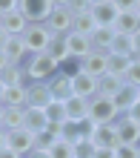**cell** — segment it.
I'll return each mask as SVG.
<instances>
[{
    "instance_id": "cell-1",
    "label": "cell",
    "mask_w": 140,
    "mask_h": 158,
    "mask_svg": "<svg viewBox=\"0 0 140 158\" xmlns=\"http://www.w3.org/2000/svg\"><path fill=\"white\" fill-rule=\"evenodd\" d=\"M20 3L23 0H12V3H6L3 9H0V35H14V38L26 35L29 20H26Z\"/></svg>"
},
{
    "instance_id": "cell-2",
    "label": "cell",
    "mask_w": 140,
    "mask_h": 158,
    "mask_svg": "<svg viewBox=\"0 0 140 158\" xmlns=\"http://www.w3.org/2000/svg\"><path fill=\"white\" fill-rule=\"evenodd\" d=\"M29 46H26L23 35L14 38V35H0V66L3 63H14V66H26L29 60Z\"/></svg>"
},
{
    "instance_id": "cell-3",
    "label": "cell",
    "mask_w": 140,
    "mask_h": 158,
    "mask_svg": "<svg viewBox=\"0 0 140 158\" xmlns=\"http://www.w3.org/2000/svg\"><path fill=\"white\" fill-rule=\"evenodd\" d=\"M26 72H29V81L34 83H49L52 78H57L60 75V63L49 58V55H32L29 60H26Z\"/></svg>"
},
{
    "instance_id": "cell-4",
    "label": "cell",
    "mask_w": 140,
    "mask_h": 158,
    "mask_svg": "<svg viewBox=\"0 0 140 158\" xmlns=\"http://www.w3.org/2000/svg\"><path fill=\"white\" fill-rule=\"evenodd\" d=\"M34 132H29V129H0V147H9V150H14L17 155L29 158L34 152Z\"/></svg>"
},
{
    "instance_id": "cell-5",
    "label": "cell",
    "mask_w": 140,
    "mask_h": 158,
    "mask_svg": "<svg viewBox=\"0 0 140 158\" xmlns=\"http://www.w3.org/2000/svg\"><path fill=\"white\" fill-rule=\"evenodd\" d=\"M72 12H74V32L77 35H86L91 38L100 26L91 15V0H72Z\"/></svg>"
},
{
    "instance_id": "cell-6",
    "label": "cell",
    "mask_w": 140,
    "mask_h": 158,
    "mask_svg": "<svg viewBox=\"0 0 140 158\" xmlns=\"http://www.w3.org/2000/svg\"><path fill=\"white\" fill-rule=\"evenodd\" d=\"M52 29V35H57V38H66V35L74 32V12H72V3H54V12L49 17V23H46Z\"/></svg>"
},
{
    "instance_id": "cell-7",
    "label": "cell",
    "mask_w": 140,
    "mask_h": 158,
    "mask_svg": "<svg viewBox=\"0 0 140 158\" xmlns=\"http://www.w3.org/2000/svg\"><path fill=\"white\" fill-rule=\"evenodd\" d=\"M89 109H91V121L100 127V124H117V118H120V109L115 106V101H111L109 95H95L89 101Z\"/></svg>"
},
{
    "instance_id": "cell-8",
    "label": "cell",
    "mask_w": 140,
    "mask_h": 158,
    "mask_svg": "<svg viewBox=\"0 0 140 158\" xmlns=\"http://www.w3.org/2000/svg\"><path fill=\"white\" fill-rule=\"evenodd\" d=\"M120 12H123V6L117 0H91V15H95L100 29H115Z\"/></svg>"
},
{
    "instance_id": "cell-9",
    "label": "cell",
    "mask_w": 140,
    "mask_h": 158,
    "mask_svg": "<svg viewBox=\"0 0 140 158\" xmlns=\"http://www.w3.org/2000/svg\"><path fill=\"white\" fill-rule=\"evenodd\" d=\"M52 29L46 23H34V26H29L26 29V35H23V40H26V46H29V55H43L46 49H49V43H52Z\"/></svg>"
},
{
    "instance_id": "cell-10",
    "label": "cell",
    "mask_w": 140,
    "mask_h": 158,
    "mask_svg": "<svg viewBox=\"0 0 140 158\" xmlns=\"http://www.w3.org/2000/svg\"><path fill=\"white\" fill-rule=\"evenodd\" d=\"M26 20H29V26L34 23H49V17L54 12V3L52 0H29V3H20Z\"/></svg>"
},
{
    "instance_id": "cell-11",
    "label": "cell",
    "mask_w": 140,
    "mask_h": 158,
    "mask_svg": "<svg viewBox=\"0 0 140 158\" xmlns=\"http://www.w3.org/2000/svg\"><path fill=\"white\" fill-rule=\"evenodd\" d=\"M91 144L97 150H117L120 147V132H117V124H100L95 127V132L89 135Z\"/></svg>"
},
{
    "instance_id": "cell-12",
    "label": "cell",
    "mask_w": 140,
    "mask_h": 158,
    "mask_svg": "<svg viewBox=\"0 0 140 158\" xmlns=\"http://www.w3.org/2000/svg\"><path fill=\"white\" fill-rule=\"evenodd\" d=\"M83 72L86 75H91V78H106L109 75V52H100V49H95L91 55H86L83 58Z\"/></svg>"
},
{
    "instance_id": "cell-13",
    "label": "cell",
    "mask_w": 140,
    "mask_h": 158,
    "mask_svg": "<svg viewBox=\"0 0 140 158\" xmlns=\"http://www.w3.org/2000/svg\"><path fill=\"white\" fill-rule=\"evenodd\" d=\"M29 72L26 66H14V63H3L0 66V86H29Z\"/></svg>"
},
{
    "instance_id": "cell-14",
    "label": "cell",
    "mask_w": 140,
    "mask_h": 158,
    "mask_svg": "<svg viewBox=\"0 0 140 158\" xmlns=\"http://www.w3.org/2000/svg\"><path fill=\"white\" fill-rule=\"evenodd\" d=\"M29 106H0V129H23Z\"/></svg>"
},
{
    "instance_id": "cell-15",
    "label": "cell",
    "mask_w": 140,
    "mask_h": 158,
    "mask_svg": "<svg viewBox=\"0 0 140 158\" xmlns=\"http://www.w3.org/2000/svg\"><path fill=\"white\" fill-rule=\"evenodd\" d=\"M72 83H74V95H77V98L91 101L95 95H100V81H97V78H91V75H86V72L74 75Z\"/></svg>"
},
{
    "instance_id": "cell-16",
    "label": "cell",
    "mask_w": 140,
    "mask_h": 158,
    "mask_svg": "<svg viewBox=\"0 0 140 158\" xmlns=\"http://www.w3.org/2000/svg\"><path fill=\"white\" fill-rule=\"evenodd\" d=\"M0 106H29V86H0Z\"/></svg>"
},
{
    "instance_id": "cell-17",
    "label": "cell",
    "mask_w": 140,
    "mask_h": 158,
    "mask_svg": "<svg viewBox=\"0 0 140 158\" xmlns=\"http://www.w3.org/2000/svg\"><path fill=\"white\" fill-rule=\"evenodd\" d=\"M54 101V95H52V86L49 83H29V106L32 109H46Z\"/></svg>"
},
{
    "instance_id": "cell-18",
    "label": "cell",
    "mask_w": 140,
    "mask_h": 158,
    "mask_svg": "<svg viewBox=\"0 0 140 158\" xmlns=\"http://www.w3.org/2000/svg\"><path fill=\"white\" fill-rule=\"evenodd\" d=\"M66 43H69V55H72L74 60H83L86 55L95 52V46H91V38H86V35H77V32L66 35Z\"/></svg>"
},
{
    "instance_id": "cell-19",
    "label": "cell",
    "mask_w": 140,
    "mask_h": 158,
    "mask_svg": "<svg viewBox=\"0 0 140 158\" xmlns=\"http://www.w3.org/2000/svg\"><path fill=\"white\" fill-rule=\"evenodd\" d=\"M117 132H120V144H134V147H140V124L132 121L129 115H120L117 118Z\"/></svg>"
},
{
    "instance_id": "cell-20",
    "label": "cell",
    "mask_w": 140,
    "mask_h": 158,
    "mask_svg": "<svg viewBox=\"0 0 140 158\" xmlns=\"http://www.w3.org/2000/svg\"><path fill=\"white\" fill-rule=\"evenodd\" d=\"M49 86H52L54 101H63V104H66V101L74 98V83H72L69 75H63V72H60L57 78H52V81H49Z\"/></svg>"
},
{
    "instance_id": "cell-21",
    "label": "cell",
    "mask_w": 140,
    "mask_h": 158,
    "mask_svg": "<svg viewBox=\"0 0 140 158\" xmlns=\"http://www.w3.org/2000/svg\"><path fill=\"white\" fill-rule=\"evenodd\" d=\"M111 101H115V106L120 109V115H126L129 109H132V106L137 104V101H140V89H134V86H129V83H126V86L120 89V92H117V95L111 98Z\"/></svg>"
},
{
    "instance_id": "cell-22",
    "label": "cell",
    "mask_w": 140,
    "mask_h": 158,
    "mask_svg": "<svg viewBox=\"0 0 140 158\" xmlns=\"http://www.w3.org/2000/svg\"><path fill=\"white\" fill-rule=\"evenodd\" d=\"M66 112H69V121L83 124V121H89L91 109H89V101L86 98H77V95H74L72 101H66Z\"/></svg>"
},
{
    "instance_id": "cell-23",
    "label": "cell",
    "mask_w": 140,
    "mask_h": 158,
    "mask_svg": "<svg viewBox=\"0 0 140 158\" xmlns=\"http://www.w3.org/2000/svg\"><path fill=\"white\" fill-rule=\"evenodd\" d=\"M26 129L29 132H34V135H40V132H46L49 129V115H46V109H26Z\"/></svg>"
},
{
    "instance_id": "cell-24",
    "label": "cell",
    "mask_w": 140,
    "mask_h": 158,
    "mask_svg": "<svg viewBox=\"0 0 140 158\" xmlns=\"http://www.w3.org/2000/svg\"><path fill=\"white\" fill-rule=\"evenodd\" d=\"M46 55H49V58H54V60L63 66V63L72 58V55H69V43H66V38H57V35H54L52 43H49V49H46Z\"/></svg>"
},
{
    "instance_id": "cell-25",
    "label": "cell",
    "mask_w": 140,
    "mask_h": 158,
    "mask_svg": "<svg viewBox=\"0 0 140 158\" xmlns=\"http://www.w3.org/2000/svg\"><path fill=\"white\" fill-rule=\"evenodd\" d=\"M132 60H134V58L109 55V75H115V78H123V81H126V72H129V66H132Z\"/></svg>"
},
{
    "instance_id": "cell-26",
    "label": "cell",
    "mask_w": 140,
    "mask_h": 158,
    "mask_svg": "<svg viewBox=\"0 0 140 158\" xmlns=\"http://www.w3.org/2000/svg\"><path fill=\"white\" fill-rule=\"evenodd\" d=\"M115 29H97L95 35H91V46L95 49H100V52H109L111 49V43H115Z\"/></svg>"
},
{
    "instance_id": "cell-27",
    "label": "cell",
    "mask_w": 140,
    "mask_h": 158,
    "mask_svg": "<svg viewBox=\"0 0 140 158\" xmlns=\"http://www.w3.org/2000/svg\"><path fill=\"white\" fill-rule=\"evenodd\" d=\"M46 115H49V124H66L69 121V112H66V104L63 101H52L46 106Z\"/></svg>"
},
{
    "instance_id": "cell-28",
    "label": "cell",
    "mask_w": 140,
    "mask_h": 158,
    "mask_svg": "<svg viewBox=\"0 0 140 158\" xmlns=\"http://www.w3.org/2000/svg\"><path fill=\"white\" fill-rule=\"evenodd\" d=\"M126 86V81L123 78H115V75H106V78H100V95H109V98H115L120 89Z\"/></svg>"
},
{
    "instance_id": "cell-29",
    "label": "cell",
    "mask_w": 140,
    "mask_h": 158,
    "mask_svg": "<svg viewBox=\"0 0 140 158\" xmlns=\"http://www.w3.org/2000/svg\"><path fill=\"white\" fill-rule=\"evenodd\" d=\"M63 138L72 144H80L83 138H86V132H83V124H74V121H66L63 124Z\"/></svg>"
},
{
    "instance_id": "cell-30",
    "label": "cell",
    "mask_w": 140,
    "mask_h": 158,
    "mask_svg": "<svg viewBox=\"0 0 140 158\" xmlns=\"http://www.w3.org/2000/svg\"><path fill=\"white\" fill-rule=\"evenodd\" d=\"M49 155H52V158H74V144L66 141V138H60V141L49 150Z\"/></svg>"
},
{
    "instance_id": "cell-31",
    "label": "cell",
    "mask_w": 140,
    "mask_h": 158,
    "mask_svg": "<svg viewBox=\"0 0 140 158\" xmlns=\"http://www.w3.org/2000/svg\"><path fill=\"white\" fill-rule=\"evenodd\" d=\"M97 147L91 144V138H83L80 144H74V158H95Z\"/></svg>"
},
{
    "instance_id": "cell-32",
    "label": "cell",
    "mask_w": 140,
    "mask_h": 158,
    "mask_svg": "<svg viewBox=\"0 0 140 158\" xmlns=\"http://www.w3.org/2000/svg\"><path fill=\"white\" fill-rule=\"evenodd\" d=\"M126 83L134 86V89H140V58L132 60V66H129V72H126Z\"/></svg>"
},
{
    "instance_id": "cell-33",
    "label": "cell",
    "mask_w": 140,
    "mask_h": 158,
    "mask_svg": "<svg viewBox=\"0 0 140 158\" xmlns=\"http://www.w3.org/2000/svg\"><path fill=\"white\" fill-rule=\"evenodd\" d=\"M117 158H140V147H134V144H120L117 147Z\"/></svg>"
},
{
    "instance_id": "cell-34",
    "label": "cell",
    "mask_w": 140,
    "mask_h": 158,
    "mask_svg": "<svg viewBox=\"0 0 140 158\" xmlns=\"http://www.w3.org/2000/svg\"><path fill=\"white\" fill-rule=\"evenodd\" d=\"M129 118H132V121H137V124H140V101H137V104L132 106V109H129V112H126Z\"/></svg>"
},
{
    "instance_id": "cell-35",
    "label": "cell",
    "mask_w": 140,
    "mask_h": 158,
    "mask_svg": "<svg viewBox=\"0 0 140 158\" xmlns=\"http://www.w3.org/2000/svg\"><path fill=\"white\" fill-rule=\"evenodd\" d=\"M0 158H23V155H17L14 150H9V147H0Z\"/></svg>"
},
{
    "instance_id": "cell-36",
    "label": "cell",
    "mask_w": 140,
    "mask_h": 158,
    "mask_svg": "<svg viewBox=\"0 0 140 158\" xmlns=\"http://www.w3.org/2000/svg\"><path fill=\"white\" fill-rule=\"evenodd\" d=\"M95 158H117V150H97Z\"/></svg>"
},
{
    "instance_id": "cell-37",
    "label": "cell",
    "mask_w": 140,
    "mask_h": 158,
    "mask_svg": "<svg viewBox=\"0 0 140 158\" xmlns=\"http://www.w3.org/2000/svg\"><path fill=\"white\" fill-rule=\"evenodd\" d=\"M134 58H140V32L134 35Z\"/></svg>"
},
{
    "instance_id": "cell-38",
    "label": "cell",
    "mask_w": 140,
    "mask_h": 158,
    "mask_svg": "<svg viewBox=\"0 0 140 158\" xmlns=\"http://www.w3.org/2000/svg\"><path fill=\"white\" fill-rule=\"evenodd\" d=\"M29 158H52V155H49V152H43V150H34Z\"/></svg>"
}]
</instances>
